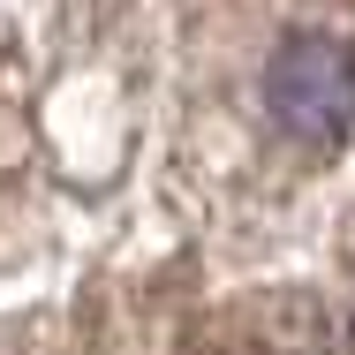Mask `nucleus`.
<instances>
[{"mask_svg": "<svg viewBox=\"0 0 355 355\" xmlns=\"http://www.w3.org/2000/svg\"><path fill=\"white\" fill-rule=\"evenodd\" d=\"M265 106L287 137L333 144L355 121V53L340 38H287L265 61Z\"/></svg>", "mask_w": 355, "mask_h": 355, "instance_id": "obj_1", "label": "nucleus"}]
</instances>
